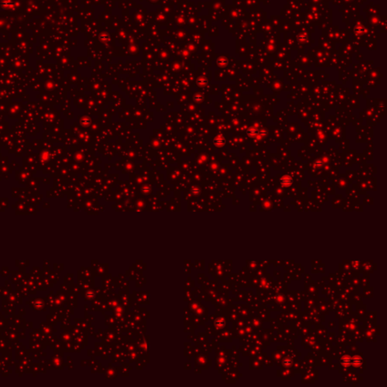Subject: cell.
<instances>
[{
    "mask_svg": "<svg viewBox=\"0 0 387 387\" xmlns=\"http://www.w3.org/2000/svg\"><path fill=\"white\" fill-rule=\"evenodd\" d=\"M0 1H3V0H0Z\"/></svg>",
    "mask_w": 387,
    "mask_h": 387,
    "instance_id": "7a4b0ae2",
    "label": "cell"
},
{
    "mask_svg": "<svg viewBox=\"0 0 387 387\" xmlns=\"http://www.w3.org/2000/svg\"><path fill=\"white\" fill-rule=\"evenodd\" d=\"M2 5V6L7 8H11L13 7V3L11 2V0H3Z\"/></svg>",
    "mask_w": 387,
    "mask_h": 387,
    "instance_id": "6da1fadb",
    "label": "cell"
}]
</instances>
